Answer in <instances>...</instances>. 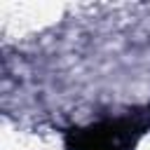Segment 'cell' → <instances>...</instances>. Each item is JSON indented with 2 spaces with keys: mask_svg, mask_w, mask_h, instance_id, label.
<instances>
[{
  "mask_svg": "<svg viewBox=\"0 0 150 150\" xmlns=\"http://www.w3.org/2000/svg\"><path fill=\"white\" fill-rule=\"evenodd\" d=\"M143 127L131 117L103 120L89 127H77L66 134L68 150H134Z\"/></svg>",
  "mask_w": 150,
  "mask_h": 150,
  "instance_id": "6da1fadb",
  "label": "cell"
}]
</instances>
